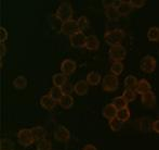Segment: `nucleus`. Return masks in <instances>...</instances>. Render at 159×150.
Masks as SVG:
<instances>
[{
  "mask_svg": "<svg viewBox=\"0 0 159 150\" xmlns=\"http://www.w3.org/2000/svg\"><path fill=\"white\" fill-rule=\"evenodd\" d=\"M73 7H71V4L69 2H62L59 6V8L57 9V12H55V17L61 23L73 20Z\"/></svg>",
  "mask_w": 159,
  "mask_h": 150,
  "instance_id": "nucleus-1",
  "label": "nucleus"
},
{
  "mask_svg": "<svg viewBox=\"0 0 159 150\" xmlns=\"http://www.w3.org/2000/svg\"><path fill=\"white\" fill-rule=\"evenodd\" d=\"M125 38V32L120 28L108 31L104 34L105 42L109 46H116V45H121L122 40Z\"/></svg>",
  "mask_w": 159,
  "mask_h": 150,
  "instance_id": "nucleus-2",
  "label": "nucleus"
},
{
  "mask_svg": "<svg viewBox=\"0 0 159 150\" xmlns=\"http://www.w3.org/2000/svg\"><path fill=\"white\" fill-rule=\"evenodd\" d=\"M109 59L114 62H122L127 57V50L122 45H116L111 46L108 50Z\"/></svg>",
  "mask_w": 159,
  "mask_h": 150,
  "instance_id": "nucleus-3",
  "label": "nucleus"
},
{
  "mask_svg": "<svg viewBox=\"0 0 159 150\" xmlns=\"http://www.w3.org/2000/svg\"><path fill=\"white\" fill-rule=\"evenodd\" d=\"M119 86L118 77L113 74H107L102 80V88L105 91H115Z\"/></svg>",
  "mask_w": 159,
  "mask_h": 150,
  "instance_id": "nucleus-4",
  "label": "nucleus"
},
{
  "mask_svg": "<svg viewBox=\"0 0 159 150\" xmlns=\"http://www.w3.org/2000/svg\"><path fill=\"white\" fill-rule=\"evenodd\" d=\"M156 65H157L156 59L153 56H149V55L143 57L140 62V69L144 73H147V74L153 73L156 70Z\"/></svg>",
  "mask_w": 159,
  "mask_h": 150,
  "instance_id": "nucleus-5",
  "label": "nucleus"
},
{
  "mask_svg": "<svg viewBox=\"0 0 159 150\" xmlns=\"http://www.w3.org/2000/svg\"><path fill=\"white\" fill-rule=\"evenodd\" d=\"M17 142L23 147H30L33 143H35L32 129L23 128L21 131H19V133H17Z\"/></svg>",
  "mask_w": 159,
  "mask_h": 150,
  "instance_id": "nucleus-6",
  "label": "nucleus"
},
{
  "mask_svg": "<svg viewBox=\"0 0 159 150\" xmlns=\"http://www.w3.org/2000/svg\"><path fill=\"white\" fill-rule=\"evenodd\" d=\"M60 30H61L62 34L67 35V36H69V37L75 34V33L79 32V28H78V24L76 20H69V21H67V22L61 23Z\"/></svg>",
  "mask_w": 159,
  "mask_h": 150,
  "instance_id": "nucleus-7",
  "label": "nucleus"
},
{
  "mask_svg": "<svg viewBox=\"0 0 159 150\" xmlns=\"http://www.w3.org/2000/svg\"><path fill=\"white\" fill-rule=\"evenodd\" d=\"M86 40L87 36L84 32H77L69 37V41H70L71 47H74V48H84V47H86Z\"/></svg>",
  "mask_w": 159,
  "mask_h": 150,
  "instance_id": "nucleus-8",
  "label": "nucleus"
},
{
  "mask_svg": "<svg viewBox=\"0 0 159 150\" xmlns=\"http://www.w3.org/2000/svg\"><path fill=\"white\" fill-rule=\"evenodd\" d=\"M54 138L60 143H66L70 139V132L65 126H59L54 131Z\"/></svg>",
  "mask_w": 159,
  "mask_h": 150,
  "instance_id": "nucleus-9",
  "label": "nucleus"
},
{
  "mask_svg": "<svg viewBox=\"0 0 159 150\" xmlns=\"http://www.w3.org/2000/svg\"><path fill=\"white\" fill-rule=\"evenodd\" d=\"M60 69H61V73H63V74H65L66 76H68V75H71L76 71L77 64H76V62L74 61V60L65 59L62 61L61 68Z\"/></svg>",
  "mask_w": 159,
  "mask_h": 150,
  "instance_id": "nucleus-10",
  "label": "nucleus"
},
{
  "mask_svg": "<svg viewBox=\"0 0 159 150\" xmlns=\"http://www.w3.org/2000/svg\"><path fill=\"white\" fill-rule=\"evenodd\" d=\"M117 108L114 106L113 104H108L103 108L102 110V115L104 116L106 120H111V119H115L117 116Z\"/></svg>",
  "mask_w": 159,
  "mask_h": 150,
  "instance_id": "nucleus-11",
  "label": "nucleus"
},
{
  "mask_svg": "<svg viewBox=\"0 0 159 150\" xmlns=\"http://www.w3.org/2000/svg\"><path fill=\"white\" fill-rule=\"evenodd\" d=\"M116 7H117V10L119 12L120 17H127V15H129L131 13L132 9H133L131 3H130V1H124V0L118 2L116 4Z\"/></svg>",
  "mask_w": 159,
  "mask_h": 150,
  "instance_id": "nucleus-12",
  "label": "nucleus"
},
{
  "mask_svg": "<svg viewBox=\"0 0 159 150\" xmlns=\"http://www.w3.org/2000/svg\"><path fill=\"white\" fill-rule=\"evenodd\" d=\"M135 91H136V94L143 96V95H145V94L152 91V85L149 84V82L147 80H145V78H142V80H139L138 87H136V90Z\"/></svg>",
  "mask_w": 159,
  "mask_h": 150,
  "instance_id": "nucleus-13",
  "label": "nucleus"
},
{
  "mask_svg": "<svg viewBox=\"0 0 159 150\" xmlns=\"http://www.w3.org/2000/svg\"><path fill=\"white\" fill-rule=\"evenodd\" d=\"M141 99H142L143 106H145L146 108L152 109L156 106V95L153 91H149V93L143 95Z\"/></svg>",
  "mask_w": 159,
  "mask_h": 150,
  "instance_id": "nucleus-14",
  "label": "nucleus"
},
{
  "mask_svg": "<svg viewBox=\"0 0 159 150\" xmlns=\"http://www.w3.org/2000/svg\"><path fill=\"white\" fill-rule=\"evenodd\" d=\"M88 88H89V85L87 83V80H78V82L75 83L74 85V91H75L76 95L78 96H84L87 93H88Z\"/></svg>",
  "mask_w": 159,
  "mask_h": 150,
  "instance_id": "nucleus-15",
  "label": "nucleus"
},
{
  "mask_svg": "<svg viewBox=\"0 0 159 150\" xmlns=\"http://www.w3.org/2000/svg\"><path fill=\"white\" fill-rule=\"evenodd\" d=\"M104 9H105V15H106L107 19L111 20V21H117L120 17V14H119V12H118L117 7H116L115 3L111 4V6L106 7V8H104Z\"/></svg>",
  "mask_w": 159,
  "mask_h": 150,
  "instance_id": "nucleus-16",
  "label": "nucleus"
},
{
  "mask_svg": "<svg viewBox=\"0 0 159 150\" xmlns=\"http://www.w3.org/2000/svg\"><path fill=\"white\" fill-rule=\"evenodd\" d=\"M57 102L51 98L50 95H43L40 98V106L42 107L46 110H52L55 106H57Z\"/></svg>",
  "mask_w": 159,
  "mask_h": 150,
  "instance_id": "nucleus-17",
  "label": "nucleus"
},
{
  "mask_svg": "<svg viewBox=\"0 0 159 150\" xmlns=\"http://www.w3.org/2000/svg\"><path fill=\"white\" fill-rule=\"evenodd\" d=\"M100 47V40L95 35H90V36H87L86 40V47L84 48L88 49L90 51H95Z\"/></svg>",
  "mask_w": 159,
  "mask_h": 150,
  "instance_id": "nucleus-18",
  "label": "nucleus"
},
{
  "mask_svg": "<svg viewBox=\"0 0 159 150\" xmlns=\"http://www.w3.org/2000/svg\"><path fill=\"white\" fill-rule=\"evenodd\" d=\"M102 80L103 78L101 77V74L95 72V71H92V72L88 73L87 78H86L89 86H96V85H98L100 83H102Z\"/></svg>",
  "mask_w": 159,
  "mask_h": 150,
  "instance_id": "nucleus-19",
  "label": "nucleus"
},
{
  "mask_svg": "<svg viewBox=\"0 0 159 150\" xmlns=\"http://www.w3.org/2000/svg\"><path fill=\"white\" fill-rule=\"evenodd\" d=\"M32 133H33V137L35 139V142H40L42 139H46V135H47V131L44 129V127L42 126H35L32 128Z\"/></svg>",
  "mask_w": 159,
  "mask_h": 150,
  "instance_id": "nucleus-20",
  "label": "nucleus"
},
{
  "mask_svg": "<svg viewBox=\"0 0 159 150\" xmlns=\"http://www.w3.org/2000/svg\"><path fill=\"white\" fill-rule=\"evenodd\" d=\"M67 82H68V78H67V76L63 74V73H57V74H54L52 76L53 86H55V87L64 86Z\"/></svg>",
  "mask_w": 159,
  "mask_h": 150,
  "instance_id": "nucleus-21",
  "label": "nucleus"
},
{
  "mask_svg": "<svg viewBox=\"0 0 159 150\" xmlns=\"http://www.w3.org/2000/svg\"><path fill=\"white\" fill-rule=\"evenodd\" d=\"M138 78L133 75H128L125 78V87L126 89H131V90H136V87H138Z\"/></svg>",
  "mask_w": 159,
  "mask_h": 150,
  "instance_id": "nucleus-22",
  "label": "nucleus"
},
{
  "mask_svg": "<svg viewBox=\"0 0 159 150\" xmlns=\"http://www.w3.org/2000/svg\"><path fill=\"white\" fill-rule=\"evenodd\" d=\"M59 104L63 109H70L74 106V97L71 95H63L61 100L59 101Z\"/></svg>",
  "mask_w": 159,
  "mask_h": 150,
  "instance_id": "nucleus-23",
  "label": "nucleus"
},
{
  "mask_svg": "<svg viewBox=\"0 0 159 150\" xmlns=\"http://www.w3.org/2000/svg\"><path fill=\"white\" fill-rule=\"evenodd\" d=\"M49 95L51 96V98H52L54 101H57V104H59V101L61 100V98L63 97V91H62V88L61 87H55L53 86L52 88L50 89V91H49Z\"/></svg>",
  "mask_w": 159,
  "mask_h": 150,
  "instance_id": "nucleus-24",
  "label": "nucleus"
},
{
  "mask_svg": "<svg viewBox=\"0 0 159 150\" xmlns=\"http://www.w3.org/2000/svg\"><path fill=\"white\" fill-rule=\"evenodd\" d=\"M77 24H78V28H79V32H84L87 31L90 26V22H89L88 17L86 15H81L79 17V19L77 20Z\"/></svg>",
  "mask_w": 159,
  "mask_h": 150,
  "instance_id": "nucleus-25",
  "label": "nucleus"
},
{
  "mask_svg": "<svg viewBox=\"0 0 159 150\" xmlns=\"http://www.w3.org/2000/svg\"><path fill=\"white\" fill-rule=\"evenodd\" d=\"M13 86L16 89H20V90L26 88V86H27V80H26V77L23 75L17 76V77L13 80Z\"/></svg>",
  "mask_w": 159,
  "mask_h": 150,
  "instance_id": "nucleus-26",
  "label": "nucleus"
},
{
  "mask_svg": "<svg viewBox=\"0 0 159 150\" xmlns=\"http://www.w3.org/2000/svg\"><path fill=\"white\" fill-rule=\"evenodd\" d=\"M124 69H125V66L122 62H113V64H111V72L113 75L118 77V76L124 72Z\"/></svg>",
  "mask_w": 159,
  "mask_h": 150,
  "instance_id": "nucleus-27",
  "label": "nucleus"
},
{
  "mask_svg": "<svg viewBox=\"0 0 159 150\" xmlns=\"http://www.w3.org/2000/svg\"><path fill=\"white\" fill-rule=\"evenodd\" d=\"M111 104H113L114 106L117 108V110H121V109H125V108H127V106H128L127 100L125 99L122 96H118V97H115Z\"/></svg>",
  "mask_w": 159,
  "mask_h": 150,
  "instance_id": "nucleus-28",
  "label": "nucleus"
},
{
  "mask_svg": "<svg viewBox=\"0 0 159 150\" xmlns=\"http://www.w3.org/2000/svg\"><path fill=\"white\" fill-rule=\"evenodd\" d=\"M147 38L149 41H159V27L153 26L147 32Z\"/></svg>",
  "mask_w": 159,
  "mask_h": 150,
  "instance_id": "nucleus-29",
  "label": "nucleus"
},
{
  "mask_svg": "<svg viewBox=\"0 0 159 150\" xmlns=\"http://www.w3.org/2000/svg\"><path fill=\"white\" fill-rule=\"evenodd\" d=\"M0 150H14V144L9 138H2L0 140Z\"/></svg>",
  "mask_w": 159,
  "mask_h": 150,
  "instance_id": "nucleus-30",
  "label": "nucleus"
},
{
  "mask_svg": "<svg viewBox=\"0 0 159 150\" xmlns=\"http://www.w3.org/2000/svg\"><path fill=\"white\" fill-rule=\"evenodd\" d=\"M116 118L120 121V122H127L130 119V110L128 108L121 109V110H118L117 116Z\"/></svg>",
  "mask_w": 159,
  "mask_h": 150,
  "instance_id": "nucleus-31",
  "label": "nucleus"
},
{
  "mask_svg": "<svg viewBox=\"0 0 159 150\" xmlns=\"http://www.w3.org/2000/svg\"><path fill=\"white\" fill-rule=\"evenodd\" d=\"M37 150H52V144L49 139H42L37 143Z\"/></svg>",
  "mask_w": 159,
  "mask_h": 150,
  "instance_id": "nucleus-32",
  "label": "nucleus"
},
{
  "mask_svg": "<svg viewBox=\"0 0 159 150\" xmlns=\"http://www.w3.org/2000/svg\"><path fill=\"white\" fill-rule=\"evenodd\" d=\"M122 97L127 100V102H132L136 99V91L135 90H131V89H125L124 94H122Z\"/></svg>",
  "mask_w": 159,
  "mask_h": 150,
  "instance_id": "nucleus-33",
  "label": "nucleus"
},
{
  "mask_svg": "<svg viewBox=\"0 0 159 150\" xmlns=\"http://www.w3.org/2000/svg\"><path fill=\"white\" fill-rule=\"evenodd\" d=\"M108 124H109V127H111V129L113 132H119L120 128H121V122H120L117 118L109 120Z\"/></svg>",
  "mask_w": 159,
  "mask_h": 150,
  "instance_id": "nucleus-34",
  "label": "nucleus"
},
{
  "mask_svg": "<svg viewBox=\"0 0 159 150\" xmlns=\"http://www.w3.org/2000/svg\"><path fill=\"white\" fill-rule=\"evenodd\" d=\"M130 3L133 9H141L145 6L146 1L145 0H130Z\"/></svg>",
  "mask_w": 159,
  "mask_h": 150,
  "instance_id": "nucleus-35",
  "label": "nucleus"
},
{
  "mask_svg": "<svg viewBox=\"0 0 159 150\" xmlns=\"http://www.w3.org/2000/svg\"><path fill=\"white\" fill-rule=\"evenodd\" d=\"M61 88H62V91H63L64 95H70V94L74 91V86L69 82H67L64 86L61 87Z\"/></svg>",
  "mask_w": 159,
  "mask_h": 150,
  "instance_id": "nucleus-36",
  "label": "nucleus"
},
{
  "mask_svg": "<svg viewBox=\"0 0 159 150\" xmlns=\"http://www.w3.org/2000/svg\"><path fill=\"white\" fill-rule=\"evenodd\" d=\"M8 31L6 30V28L3 27V26H1L0 27V42H4L7 39H8Z\"/></svg>",
  "mask_w": 159,
  "mask_h": 150,
  "instance_id": "nucleus-37",
  "label": "nucleus"
},
{
  "mask_svg": "<svg viewBox=\"0 0 159 150\" xmlns=\"http://www.w3.org/2000/svg\"><path fill=\"white\" fill-rule=\"evenodd\" d=\"M4 56H6V45L4 42H1L0 44V60L3 59Z\"/></svg>",
  "mask_w": 159,
  "mask_h": 150,
  "instance_id": "nucleus-38",
  "label": "nucleus"
},
{
  "mask_svg": "<svg viewBox=\"0 0 159 150\" xmlns=\"http://www.w3.org/2000/svg\"><path fill=\"white\" fill-rule=\"evenodd\" d=\"M152 128H153L154 132H156L157 134H159V120L154 121L153 124H152Z\"/></svg>",
  "mask_w": 159,
  "mask_h": 150,
  "instance_id": "nucleus-39",
  "label": "nucleus"
},
{
  "mask_svg": "<svg viewBox=\"0 0 159 150\" xmlns=\"http://www.w3.org/2000/svg\"><path fill=\"white\" fill-rule=\"evenodd\" d=\"M82 150H98V148H96L94 145L88 144V145H86V146L84 147V149H82Z\"/></svg>",
  "mask_w": 159,
  "mask_h": 150,
  "instance_id": "nucleus-40",
  "label": "nucleus"
}]
</instances>
